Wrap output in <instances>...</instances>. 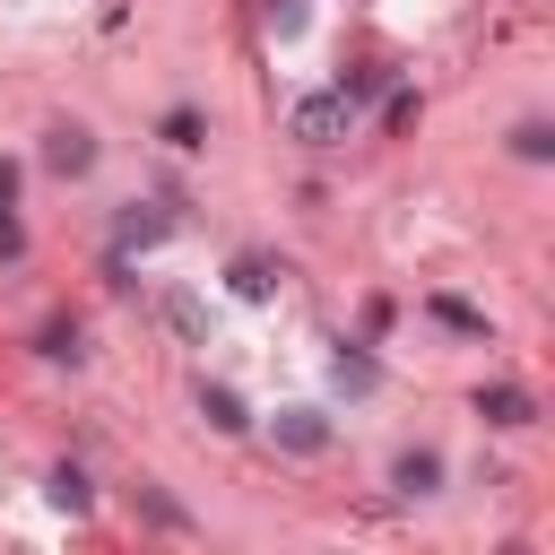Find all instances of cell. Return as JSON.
I'll return each mask as SVG.
<instances>
[{
  "label": "cell",
  "mask_w": 555,
  "mask_h": 555,
  "mask_svg": "<svg viewBox=\"0 0 555 555\" xmlns=\"http://www.w3.org/2000/svg\"><path fill=\"white\" fill-rule=\"evenodd\" d=\"M338 382H347V390H373V356H347V347H338Z\"/></svg>",
  "instance_id": "cell-16"
},
{
  "label": "cell",
  "mask_w": 555,
  "mask_h": 555,
  "mask_svg": "<svg viewBox=\"0 0 555 555\" xmlns=\"http://www.w3.org/2000/svg\"><path fill=\"white\" fill-rule=\"evenodd\" d=\"M52 503H61V512H87V477H78V468H52Z\"/></svg>",
  "instance_id": "cell-14"
},
{
  "label": "cell",
  "mask_w": 555,
  "mask_h": 555,
  "mask_svg": "<svg viewBox=\"0 0 555 555\" xmlns=\"http://www.w3.org/2000/svg\"><path fill=\"white\" fill-rule=\"evenodd\" d=\"M512 156L546 165V156H555V130H546V121H520V130H512Z\"/></svg>",
  "instance_id": "cell-11"
},
{
  "label": "cell",
  "mask_w": 555,
  "mask_h": 555,
  "mask_svg": "<svg viewBox=\"0 0 555 555\" xmlns=\"http://www.w3.org/2000/svg\"><path fill=\"white\" fill-rule=\"evenodd\" d=\"M269 286H278V269H269L260 251H243V260H234V295H243V304H260Z\"/></svg>",
  "instance_id": "cell-9"
},
{
  "label": "cell",
  "mask_w": 555,
  "mask_h": 555,
  "mask_svg": "<svg viewBox=\"0 0 555 555\" xmlns=\"http://www.w3.org/2000/svg\"><path fill=\"white\" fill-rule=\"evenodd\" d=\"M208 130H199V113H165V147H199Z\"/></svg>",
  "instance_id": "cell-15"
},
{
  "label": "cell",
  "mask_w": 555,
  "mask_h": 555,
  "mask_svg": "<svg viewBox=\"0 0 555 555\" xmlns=\"http://www.w3.org/2000/svg\"><path fill=\"white\" fill-rule=\"evenodd\" d=\"M199 416H208L217 434H243V425H251V416H243V399H234L225 382H199Z\"/></svg>",
  "instance_id": "cell-7"
},
{
  "label": "cell",
  "mask_w": 555,
  "mask_h": 555,
  "mask_svg": "<svg viewBox=\"0 0 555 555\" xmlns=\"http://www.w3.org/2000/svg\"><path fill=\"white\" fill-rule=\"evenodd\" d=\"M278 442H286V451H304V460H312V451H330V425H321V416H312V408H286V416H278Z\"/></svg>",
  "instance_id": "cell-5"
},
{
  "label": "cell",
  "mask_w": 555,
  "mask_h": 555,
  "mask_svg": "<svg viewBox=\"0 0 555 555\" xmlns=\"http://www.w3.org/2000/svg\"><path fill=\"white\" fill-rule=\"evenodd\" d=\"M347 121H356V104L330 87V95H295L286 104V139H304V147H338L347 139Z\"/></svg>",
  "instance_id": "cell-1"
},
{
  "label": "cell",
  "mask_w": 555,
  "mask_h": 555,
  "mask_svg": "<svg viewBox=\"0 0 555 555\" xmlns=\"http://www.w3.org/2000/svg\"><path fill=\"white\" fill-rule=\"evenodd\" d=\"M390 486H399V494H434V486H442V460H434V451H399V460H390Z\"/></svg>",
  "instance_id": "cell-6"
},
{
  "label": "cell",
  "mask_w": 555,
  "mask_h": 555,
  "mask_svg": "<svg viewBox=\"0 0 555 555\" xmlns=\"http://www.w3.org/2000/svg\"><path fill=\"white\" fill-rule=\"evenodd\" d=\"M43 356H52V364H78V321H52V330H43Z\"/></svg>",
  "instance_id": "cell-13"
},
{
  "label": "cell",
  "mask_w": 555,
  "mask_h": 555,
  "mask_svg": "<svg viewBox=\"0 0 555 555\" xmlns=\"http://www.w3.org/2000/svg\"><path fill=\"white\" fill-rule=\"evenodd\" d=\"M425 312H434L442 330H460V338H486V312H477V304H460V295H425Z\"/></svg>",
  "instance_id": "cell-8"
},
{
  "label": "cell",
  "mask_w": 555,
  "mask_h": 555,
  "mask_svg": "<svg viewBox=\"0 0 555 555\" xmlns=\"http://www.w3.org/2000/svg\"><path fill=\"white\" fill-rule=\"evenodd\" d=\"M173 225H182V208H173V199H156V208H130V217L113 225V260L147 251V243H156V234H173Z\"/></svg>",
  "instance_id": "cell-2"
},
{
  "label": "cell",
  "mask_w": 555,
  "mask_h": 555,
  "mask_svg": "<svg viewBox=\"0 0 555 555\" xmlns=\"http://www.w3.org/2000/svg\"><path fill=\"white\" fill-rule=\"evenodd\" d=\"M416 113H425V104H416V87H390V95H382V130H390V139H399V130H416Z\"/></svg>",
  "instance_id": "cell-10"
},
{
  "label": "cell",
  "mask_w": 555,
  "mask_h": 555,
  "mask_svg": "<svg viewBox=\"0 0 555 555\" xmlns=\"http://www.w3.org/2000/svg\"><path fill=\"white\" fill-rule=\"evenodd\" d=\"M477 416L503 425V434H520V425H538V399H529L520 382H486V390H477Z\"/></svg>",
  "instance_id": "cell-3"
},
{
  "label": "cell",
  "mask_w": 555,
  "mask_h": 555,
  "mask_svg": "<svg viewBox=\"0 0 555 555\" xmlns=\"http://www.w3.org/2000/svg\"><path fill=\"white\" fill-rule=\"evenodd\" d=\"M43 165H52V173H87V165H95V139H87V130H43Z\"/></svg>",
  "instance_id": "cell-4"
},
{
  "label": "cell",
  "mask_w": 555,
  "mask_h": 555,
  "mask_svg": "<svg viewBox=\"0 0 555 555\" xmlns=\"http://www.w3.org/2000/svg\"><path fill=\"white\" fill-rule=\"evenodd\" d=\"M0 208H17V165L0 156Z\"/></svg>",
  "instance_id": "cell-17"
},
{
  "label": "cell",
  "mask_w": 555,
  "mask_h": 555,
  "mask_svg": "<svg viewBox=\"0 0 555 555\" xmlns=\"http://www.w3.org/2000/svg\"><path fill=\"white\" fill-rule=\"evenodd\" d=\"M139 503H147V520H156V529H191V512H182L173 494H156V486H139Z\"/></svg>",
  "instance_id": "cell-12"
}]
</instances>
